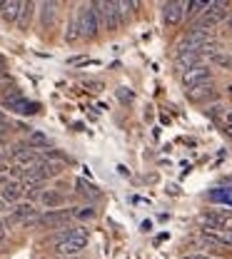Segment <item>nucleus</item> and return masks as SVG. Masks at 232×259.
Listing matches in <instances>:
<instances>
[{
  "label": "nucleus",
  "instance_id": "393cba45",
  "mask_svg": "<svg viewBox=\"0 0 232 259\" xmlns=\"http://www.w3.org/2000/svg\"><path fill=\"white\" fill-rule=\"evenodd\" d=\"M95 217V209L93 207H80L75 209V220H93Z\"/></svg>",
  "mask_w": 232,
  "mask_h": 259
},
{
  "label": "nucleus",
  "instance_id": "4be33fe9",
  "mask_svg": "<svg viewBox=\"0 0 232 259\" xmlns=\"http://www.w3.org/2000/svg\"><path fill=\"white\" fill-rule=\"evenodd\" d=\"M78 37H83V32H80V25H78V18H75V20H70V25H67L65 40H67V42H75Z\"/></svg>",
  "mask_w": 232,
  "mask_h": 259
},
{
  "label": "nucleus",
  "instance_id": "2eb2a0df",
  "mask_svg": "<svg viewBox=\"0 0 232 259\" xmlns=\"http://www.w3.org/2000/svg\"><path fill=\"white\" fill-rule=\"evenodd\" d=\"M55 10H58L55 3H43V5H40V20H43V28H50V25L55 23Z\"/></svg>",
  "mask_w": 232,
  "mask_h": 259
},
{
  "label": "nucleus",
  "instance_id": "f03ea898",
  "mask_svg": "<svg viewBox=\"0 0 232 259\" xmlns=\"http://www.w3.org/2000/svg\"><path fill=\"white\" fill-rule=\"evenodd\" d=\"M3 105H5L8 110L18 112V115H35V112H37V105L30 102V100H25L23 93L15 90V88H10V93L3 95Z\"/></svg>",
  "mask_w": 232,
  "mask_h": 259
},
{
  "label": "nucleus",
  "instance_id": "0eeeda50",
  "mask_svg": "<svg viewBox=\"0 0 232 259\" xmlns=\"http://www.w3.org/2000/svg\"><path fill=\"white\" fill-rule=\"evenodd\" d=\"M88 247V237H72V239H65L60 244H55V254L63 257H78L83 249Z\"/></svg>",
  "mask_w": 232,
  "mask_h": 259
},
{
  "label": "nucleus",
  "instance_id": "e433bc0d",
  "mask_svg": "<svg viewBox=\"0 0 232 259\" xmlns=\"http://www.w3.org/2000/svg\"><path fill=\"white\" fill-rule=\"evenodd\" d=\"M230 90H232V88H230Z\"/></svg>",
  "mask_w": 232,
  "mask_h": 259
},
{
  "label": "nucleus",
  "instance_id": "bb28decb",
  "mask_svg": "<svg viewBox=\"0 0 232 259\" xmlns=\"http://www.w3.org/2000/svg\"><path fill=\"white\" fill-rule=\"evenodd\" d=\"M5 212H8V202L0 197V214H5Z\"/></svg>",
  "mask_w": 232,
  "mask_h": 259
},
{
  "label": "nucleus",
  "instance_id": "2f4dec72",
  "mask_svg": "<svg viewBox=\"0 0 232 259\" xmlns=\"http://www.w3.org/2000/svg\"><path fill=\"white\" fill-rule=\"evenodd\" d=\"M0 239H5V232H3V225H0Z\"/></svg>",
  "mask_w": 232,
  "mask_h": 259
},
{
  "label": "nucleus",
  "instance_id": "6e6552de",
  "mask_svg": "<svg viewBox=\"0 0 232 259\" xmlns=\"http://www.w3.org/2000/svg\"><path fill=\"white\" fill-rule=\"evenodd\" d=\"M202 237L212 242L215 247H232V227H220V229H202Z\"/></svg>",
  "mask_w": 232,
  "mask_h": 259
},
{
  "label": "nucleus",
  "instance_id": "7c9ffc66",
  "mask_svg": "<svg viewBox=\"0 0 232 259\" xmlns=\"http://www.w3.org/2000/svg\"><path fill=\"white\" fill-rule=\"evenodd\" d=\"M3 70H5V58L0 55V75H3Z\"/></svg>",
  "mask_w": 232,
  "mask_h": 259
},
{
  "label": "nucleus",
  "instance_id": "20e7f679",
  "mask_svg": "<svg viewBox=\"0 0 232 259\" xmlns=\"http://www.w3.org/2000/svg\"><path fill=\"white\" fill-rule=\"evenodd\" d=\"M210 82H212V67L210 65H198V67L182 72V85L187 90L200 88V85H210Z\"/></svg>",
  "mask_w": 232,
  "mask_h": 259
},
{
  "label": "nucleus",
  "instance_id": "4468645a",
  "mask_svg": "<svg viewBox=\"0 0 232 259\" xmlns=\"http://www.w3.org/2000/svg\"><path fill=\"white\" fill-rule=\"evenodd\" d=\"M187 97H190L192 102H202V100H207V97H215V88H212V82H210V85H200V88L187 90Z\"/></svg>",
  "mask_w": 232,
  "mask_h": 259
},
{
  "label": "nucleus",
  "instance_id": "c85d7f7f",
  "mask_svg": "<svg viewBox=\"0 0 232 259\" xmlns=\"http://www.w3.org/2000/svg\"><path fill=\"white\" fill-rule=\"evenodd\" d=\"M225 122H227V127H232V110L225 115Z\"/></svg>",
  "mask_w": 232,
  "mask_h": 259
},
{
  "label": "nucleus",
  "instance_id": "c9c22d12",
  "mask_svg": "<svg viewBox=\"0 0 232 259\" xmlns=\"http://www.w3.org/2000/svg\"><path fill=\"white\" fill-rule=\"evenodd\" d=\"M3 8H5V3H0V10H3Z\"/></svg>",
  "mask_w": 232,
  "mask_h": 259
},
{
  "label": "nucleus",
  "instance_id": "c756f323",
  "mask_svg": "<svg viewBox=\"0 0 232 259\" xmlns=\"http://www.w3.org/2000/svg\"><path fill=\"white\" fill-rule=\"evenodd\" d=\"M185 259H212V257H205V254H190V257H185Z\"/></svg>",
  "mask_w": 232,
  "mask_h": 259
},
{
  "label": "nucleus",
  "instance_id": "9d476101",
  "mask_svg": "<svg viewBox=\"0 0 232 259\" xmlns=\"http://www.w3.org/2000/svg\"><path fill=\"white\" fill-rule=\"evenodd\" d=\"M35 217H37V209H35L30 202H28V204L23 202V204H18V207L13 209V214H10L8 225H15V222H25V225H28V222H33Z\"/></svg>",
  "mask_w": 232,
  "mask_h": 259
},
{
  "label": "nucleus",
  "instance_id": "39448f33",
  "mask_svg": "<svg viewBox=\"0 0 232 259\" xmlns=\"http://www.w3.org/2000/svg\"><path fill=\"white\" fill-rule=\"evenodd\" d=\"M227 3H210V8L205 10V18H202V30H207V28H215L220 20H225V18H230L227 15Z\"/></svg>",
  "mask_w": 232,
  "mask_h": 259
},
{
  "label": "nucleus",
  "instance_id": "cd10ccee",
  "mask_svg": "<svg viewBox=\"0 0 232 259\" xmlns=\"http://www.w3.org/2000/svg\"><path fill=\"white\" fill-rule=\"evenodd\" d=\"M118 95H120V100H125V102H130V93H125V90H120Z\"/></svg>",
  "mask_w": 232,
  "mask_h": 259
},
{
  "label": "nucleus",
  "instance_id": "f257e3e1",
  "mask_svg": "<svg viewBox=\"0 0 232 259\" xmlns=\"http://www.w3.org/2000/svg\"><path fill=\"white\" fill-rule=\"evenodd\" d=\"M78 25H80V32L83 37H95L100 30V18L98 10H95V3H85L78 13Z\"/></svg>",
  "mask_w": 232,
  "mask_h": 259
},
{
  "label": "nucleus",
  "instance_id": "6ab92c4d",
  "mask_svg": "<svg viewBox=\"0 0 232 259\" xmlns=\"http://www.w3.org/2000/svg\"><path fill=\"white\" fill-rule=\"evenodd\" d=\"M185 15H200L202 10H207L210 8V3H205V0H190V3H185Z\"/></svg>",
  "mask_w": 232,
  "mask_h": 259
},
{
  "label": "nucleus",
  "instance_id": "a878e982",
  "mask_svg": "<svg viewBox=\"0 0 232 259\" xmlns=\"http://www.w3.org/2000/svg\"><path fill=\"white\" fill-rule=\"evenodd\" d=\"M0 85H13V80L8 75H0Z\"/></svg>",
  "mask_w": 232,
  "mask_h": 259
},
{
  "label": "nucleus",
  "instance_id": "a211bd4d",
  "mask_svg": "<svg viewBox=\"0 0 232 259\" xmlns=\"http://www.w3.org/2000/svg\"><path fill=\"white\" fill-rule=\"evenodd\" d=\"M210 199L217 202V204H227V207H232V190H225V187L212 190V192H210Z\"/></svg>",
  "mask_w": 232,
  "mask_h": 259
},
{
  "label": "nucleus",
  "instance_id": "5701e85b",
  "mask_svg": "<svg viewBox=\"0 0 232 259\" xmlns=\"http://www.w3.org/2000/svg\"><path fill=\"white\" fill-rule=\"evenodd\" d=\"M135 8H137V3H118V13H120V20L123 23L130 18V13H133Z\"/></svg>",
  "mask_w": 232,
  "mask_h": 259
},
{
  "label": "nucleus",
  "instance_id": "b1692460",
  "mask_svg": "<svg viewBox=\"0 0 232 259\" xmlns=\"http://www.w3.org/2000/svg\"><path fill=\"white\" fill-rule=\"evenodd\" d=\"M212 65H220V67H232V55H227V53H217V55H212Z\"/></svg>",
  "mask_w": 232,
  "mask_h": 259
},
{
  "label": "nucleus",
  "instance_id": "473e14b6",
  "mask_svg": "<svg viewBox=\"0 0 232 259\" xmlns=\"http://www.w3.org/2000/svg\"><path fill=\"white\" fill-rule=\"evenodd\" d=\"M227 25H230V30H232V15H230V18H227Z\"/></svg>",
  "mask_w": 232,
  "mask_h": 259
},
{
  "label": "nucleus",
  "instance_id": "f3484780",
  "mask_svg": "<svg viewBox=\"0 0 232 259\" xmlns=\"http://www.w3.org/2000/svg\"><path fill=\"white\" fill-rule=\"evenodd\" d=\"M30 15H33V3H23V8H20V15H18V28L20 30H28V25H30Z\"/></svg>",
  "mask_w": 232,
  "mask_h": 259
},
{
  "label": "nucleus",
  "instance_id": "aec40b11",
  "mask_svg": "<svg viewBox=\"0 0 232 259\" xmlns=\"http://www.w3.org/2000/svg\"><path fill=\"white\" fill-rule=\"evenodd\" d=\"M75 185H78L80 194H85V197H93V199H98V197H100L98 187H95V185H90V182H85V180H78Z\"/></svg>",
  "mask_w": 232,
  "mask_h": 259
},
{
  "label": "nucleus",
  "instance_id": "7ed1b4c3",
  "mask_svg": "<svg viewBox=\"0 0 232 259\" xmlns=\"http://www.w3.org/2000/svg\"><path fill=\"white\" fill-rule=\"evenodd\" d=\"M95 10H98L100 25L105 30H118L123 25L120 13H118V3H95Z\"/></svg>",
  "mask_w": 232,
  "mask_h": 259
},
{
  "label": "nucleus",
  "instance_id": "9b49d317",
  "mask_svg": "<svg viewBox=\"0 0 232 259\" xmlns=\"http://www.w3.org/2000/svg\"><path fill=\"white\" fill-rule=\"evenodd\" d=\"M185 3H165V10H163V20L165 25H177L185 15Z\"/></svg>",
  "mask_w": 232,
  "mask_h": 259
},
{
  "label": "nucleus",
  "instance_id": "72a5a7b5",
  "mask_svg": "<svg viewBox=\"0 0 232 259\" xmlns=\"http://www.w3.org/2000/svg\"><path fill=\"white\" fill-rule=\"evenodd\" d=\"M225 132H227V135H230V137H232V127H227V130H225Z\"/></svg>",
  "mask_w": 232,
  "mask_h": 259
},
{
  "label": "nucleus",
  "instance_id": "423d86ee",
  "mask_svg": "<svg viewBox=\"0 0 232 259\" xmlns=\"http://www.w3.org/2000/svg\"><path fill=\"white\" fill-rule=\"evenodd\" d=\"M70 220H75V209H53L48 214H43L37 220V225H45V227H67Z\"/></svg>",
  "mask_w": 232,
  "mask_h": 259
},
{
  "label": "nucleus",
  "instance_id": "ddd939ff",
  "mask_svg": "<svg viewBox=\"0 0 232 259\" xmlns=\"http://www.w3.org/2000/svg\"><path fill=\"white\" fill-rule=\"evenodd\" d=\"M40 202L48 207V209H58L65 204V194L63 192H55V190H48V192L40 194Z\"/></svg>",
  "mask_w": 232,
  "mask_h": 259
},
{
  "label": "nucleus",
  "instance_id": "f704fd0d",
  "mask_svg": "<svg viewBox=\"0 0 232 259\" xmlns=\"http://www.w3.org/2000/svg\"><path fill=\"white\" fill-rule=\"evenodd\" d=\"M63 259H80V257H63Z\"/></svg>",
  "mask_w": 232,
  "mask_h": 259
},
{
  "label": "nucleus",
  "instance_id": "412c9836",
  "mask_svg": "<svg viewBox=\"0 0 232 259\" xmlns=\"http://www.w3.org/2000/svg\"><path fill=\"white\" fill-rule=\"evenodd\" d=\"M28 145H30L33 150H48V137L40 135V132H33V135L28 137Z\"/></svg>",
  "mask_w": 232,
  "mask_h": 259
},
{
  "label": "nucleus",
  "instance_id": "dca6fc26",
  "mask_svg": "<svg viewBox=\"0 0 232 259\" xmlns=\"http://www.w3.org/2000/svg\"><path fill=\"white\" fill-rule=\"evenodd\" d=\"M20 8H23V3H15V0L5 3V8H3V18H5V23H18Z\"/></svg>",
  "mask_w": 232,
  "mask_h": 259
},
{
  "label": "nucleus",
  "instance_id": "f8f14e48",
  "mask_svg": "<svg viewBox=\"0 0 232 259\" xmlns=\"http://www.w3.org/2000/svg\"><path fill=\"white\" fill-rule=\"evenodd\" d=\"M205 55L200 53V50H187V53H180L177 55V65L180 67H185V70H192V67H198V65H205Z\"/></svg>",
  "mask_w": 232,
  "mask_h": 259
},
{
  "label": "nucleus",
  "instance_id": "1a4fd4ad",
  "mask_svg": "<svg viewBox=\"0 0 232 259\" xmlns=\"http://www.w3.org/2000/svg\"><path fill=\"white\" fill-rule=\"evenodd\" d=\"M23 192H25V187H23V182H18V180H8V182L0 187V197H3L8 204L20 202V199H23Z\"/></svg>",
  "mask_w": 232,
  "mask_h": 259
}]
</instances>
